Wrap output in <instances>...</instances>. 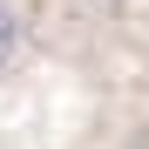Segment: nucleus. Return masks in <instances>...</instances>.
Returning <instances> with one entry per match:
<instances>
[{"mask_svg": "<svg viewBox=\"0 0 149 149\" xmlns=\"http://www.w3.org/2000/svg\"><path fill=\"white\" fill-rule=\"evenodd\" d=\"M7 54H14V14L0 7V68H7Z\"/></svg>", "mask_w": 149, "mask_h": 149, "instance_id": "f257e3e1", "label": "nucleus"}]
</instances>
